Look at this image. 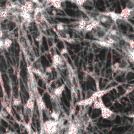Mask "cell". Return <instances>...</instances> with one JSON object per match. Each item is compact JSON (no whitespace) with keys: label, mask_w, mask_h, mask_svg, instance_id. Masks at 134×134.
Instances as JSON below:
<instances>
[{"label":"cell","mask_w":134,"mask_h":134,"mask_svg":"<svg viewBox=\"0 0 134 134\" xmlns=\"http://www.w3.org/2000/svg\"><path fill=\"white\" fill-rule=\"evenodd\" d=\"M4 134H5V133H4Z\"/></svg>","instance_id":"cell-33"},{"label":"cell","mask_w":134,"mask_h":134,"mask_svg":"<svg viewBox=\"0 0 134 134\" xmlns=\"http://www.w3.org/2000/svg\"><path fill=\"white\" fill-rule=\"evenodd\" d=\"M37 105L38 106V108L42 111L47 110L45 103L43 101V98H42L41 96H39L38 97L37 99Z\"/></svg>","instance_id":"cell-8"},{"label":"cell","mask_w":134,"mask_h":134,"mask_svg":"<svg viewBox=\"0 0 134 134\" xmlns=\"http://www.w3.org/2000/svg\"><path fill=\"white\" fill-rule=\"evenodd\" d=\"M21 104V100L19 98H15L13 99V105H14L15 106H18Z\"/></svg>","instance_id":"cell-18"},{"label":"cell","mask_w":134,"mask_h":134,"mask_svg":"<svg viewBox=\"0 0 134 134\" xmlns=\"http://www.w3.org/2000/svg\"><path fill=\"white\" fill-rule=\"evenodd\" d=\"M129 45H130V49H131V50H133V44H134L133 40H130V41H129Z\"/></svg>","instance_id":"cell-26"},{"label":"cell","mask_w":134,"mask_h":134,"mask_svg":"<svg viewBox=\"0 0 134 134\" xmlns=\"http://www.w3.org/2000/svg\"><path fill=\"white\" fill-rule=\"evenodd\" d=\"M46 73H51L52 71V66H49L47 67L45 70Z\"/></svg>","instance_id":"cell-22"},{"label":"cell","mask_w":134,"mask_h":134,"mask_svg":"<svg viewBox=\"0 0 134 134\" xmlns=\"http://www.w3.org/2000/svg\"><path fill=\"white\" fill-rule=\"evenodd\" d=\"M24 5H25L30 10H32L34 11V4L33 3L30 1V0H28V1H26L25 2Z\"/></svg>","instance_id":"cell-15"},{"label":"cell","mask_w":134,"mask_h":134,"mask_svg":"<svg viewBox=\"0 0 134 134\" xmlns=\"http://www.w3.org/2000/svg\"><path fill=\"white\" fill-rule=\"evenodd\" d=\"M97 97H98L97 92H95V93H94V94L91 97L87 99H84V100H81V101L78 102L77 104V105H82L84 106L91 105L94 102V101L96 98H97Z\"/></svg>","instance_id":"cell-2"},{"label":"cell","mask_w":134,"mask_h":134,"mask_svg":"<svg viewBox=\"0 0 134 134\" xmlns=\"http://www.w3.org/2000/svg\"><path fill=\"white\" fill-rule=\"evenodd\" d=\"M62 1L64 0H52L51 4L56 9L61 10V4Z\"/></svg>","instance_id":"cell-11"},{"label":"cell","mask_w":134,"mask_h":134,"mask_svg":"<svg viewBox=\"0 0 134 134\" xmlns=\"http://www.w3.org/2000/svg\"><path fill=\"white\" fill-rule=\"evenodd\" d=\"M4 49L8 50L10 48L12 44V41L9 37H5L3 38Z\"/></svg>","instance_id":"cell-9"},{"label":"cell","mask_w":134,"mask_h":134,"mask_svg":"<svg viewBox=\"0 0 134 134\" xmlns=\"http://www.w3.org/2000/svg\"><path fill=\"white\" fill-rule=\"evenodd\" d=\"M36 41L37 42H40V41H41V40H42V37H41V36H38L36 38Z\"/></svg>","instance_id":"cell-29"},{"label":"cell","mask_w":134,"mask_h":134,"mask_svg":"<svg viewBox=\"0 0 134 134\" xmlns=\"http://www.w3.org/2000/svg\"><path fill=\"white\" fill-rule=\"evenodd\" d=\"M134 15L133 8H126L120 13V16L124 19H128L132 18Z\"/></svg>","instance_id":"cell-3"},{"label":"cell","mask_w":134,"mask_h":134,"mask_svg":"<svg viewBox=\"0 0 134 134\" xmlns=\"http://www.w3.org/2000/svg\"><path fill=\"white\" fill-rule=\"evenodd\" d=\"M62 57L59 56L58 54H55L53 55L52 58L53 60V65L54 66H58L60 61L61 60Z\"/></svg>","instance_id":"cell-10"},{"label":"cell","mask_w":134,"mask_h":134,"mask_svg":"<svg viewBox=\"0 0 134 134\" xmlns=\"http://www.w3.org/2000/svg\"><path fill=\"white\" fill-rule=\"evenodd\" d=\"M0 114L1 115V116L2 117H7L9 115V113L8 112L6 111V110H2L0 112Z\"/></svg>","instance_id":"cell-21"},{"label":"cell","mask_w":134,"mask_h":134,"mask_svg":"<svg viewBox=\"0 0 134 134\" xmlns=\"http://www.w3.org/2000/svg\"><path fill=\"white\" fill-rule=\"evenodd\" d=\"M87 24H88V22L85 21V20H81V21H80L79 23V25L77 28V30L80 31L83 30Z\"/></svg>","instance_id":"cell-13"},{"label":"cell","mask_w":134,"mask_h":134,"mask_svg":"<svg viewBox=\"0 0 134 134\" xmlns=\"http://www.w3.org/2000/svg\"><path fill=\"white\" fill-rule=\"evenodd\" d=\"M98 21H99L100 24L102 23L106 25H109L111 23L112 20L109 16L102 14L99 15L98 17Z\"/></svg>","instance_id":"cell-4"},{"label":"cell","mask_w":134,"mask_h":134,"mask_svg":"<svg viewBox=\"0 0 134 134\" xmlns=\"http://www.w3.org/2000/svg\"><path fill=\"white\" fill-rule=\"evenodd\" d=\"M34 98L32 96H30V98L27 101L25 107L32 112L34 108Z\"/></svg>","instance_id":"cell-7"},{"label":"cell","mask_w":134,"mask_h":134,"mask_svg":"<svg viewBox=\"0 0 134 134\" xmlns=\"http://www.w3.org/2000/svg\"><path fill=\"white\" fill-rule=\"evenodd\" d=\"M97 98L100 105V109L101 110V115L103 118L110 120V121H113V120H115L117 117L116 114L104 105L102 96H98Z\"/></svg>","instance_id":"cell-1"},{"label":"cell","mask_w":134,"mask_h":134,"mask_svg":"<svg viewBox=\"0 0 134 134\" xmlns=\"http://www.w3.org/2000/svg\"><path fill=\"white\" fill-rule=\"evenodd\" d=\"M90 134H94V133H90Z\"/></svg>","instance_id":"cell-32"},{"label":"cell","mask_w":134,"mask_h":134,"mask_svg":"<svg viewBox=\"0 0 134 134\" xmlns=\"http://www.w3.org/2000/svg\"><path fill=\"white\" fill-rule=\"evenodd\" d=\"M3 38L0 39V50H4V42Z\"/></svg>","instance_id":"cell-24"},{"label":"cell","mask_w":134,"mask_h":134,"mask_svg":"<svg viewBox=\"0 0 134 134\" xmlns=\"http://www.w3.org/2000/svg\"><path fill=\"white\" fill-rule=\"evenodd\" d=\"M94 4V2H93V0H85L84 5L85 6H93Z\"/></svg>","instance_id":"cell-20"},{"label":"cell","mask_w":134,"mask_h":134,"mask_svg":"<svg viewBox=\"0 0 134 134\" xmlns=\"http://www.w3.org/2000/svg\"><path fill=\"white\" fill-rule=\"evenodd\" d=\"M65 89V85L62 84L60 85L58 88H56L53 90V95H54L57 98H60L62 96V94L63 91Z\"/></svg>","instance_id":"cell-5"},{"label":"cell","mask_w":134,"mask_h":134,"mask_svg":"<svg viewBox=\"0 0 134 134\" xmlns=\"http://www.w3.org/2000/svg\"><path fill=\"white\" fill-rule=\"evenodd\" d=\"M93 29V27L92 25H91V23L90 24H87V25L85 26L84 30L85 31H91Z\"/></svg>","instance_id":"cell-19"},{"label":"cell","mask_w":134,"mask_h":134,"mask_svg":"<svg viewBox=\"0 0 134 134\" xmlns=\"http://www.w3.org/2000/svg\"><path fill=\"white\" fill-rule=\"evenodd\" d=\"M56 28H57V30L60 33H63L64 32H66L65 31L66 27L61 23L58 24L56 27Z\"/></svg>","instance_id":"cell-14"},{"label":"cell","mask_w":134,"mask_h":134,"mask_svg":"<svg viewBox=\"0 0 134 134\" xmlns=\"http://www.w3.org/2000/svg\"><path fill=\"white\" fill-rule=\"evenodd\" d=\"M96 45L99 48H110L112 47V45L107 43L104 41H94Z\"/></svg>","instance_id":"cell-6"},{"label":"cell","mask_w":134,"mask_h":134,"mask_svg":"<svg viewBox=\"0 0 134 134\" xmlns=\"http://www.w3.org/2000/svg\"><path fill=\"white\" fill-rule=\"evenodd\" d=\"M25 1H28V0H25Z\"/></svg>","instance_id":"cell-31"},{"label":"cell","mask_w":134,"mask_h":134,"mask_svg":"<svg viewBox=\"0 0 134 134\" xmlns=\"http://www.w3.org/2000/svg\"><path fill=\"white\" fill-rule=\"evenodd\" d=\"M52 1V0H46V4H51Z\"/></svg>","instance_id":"cell-30"},{"label":"cell","mask_w":134,"mask_h":134,"mask_svg":"<svg viewBox=\"0 0 134 134\" xmlns=\"http://www.w3.org/2000/svg\"><path fill=\"white\" fill-rule=\"evenodd\" d=\"M95 93L94 91H93V90L89 89L88 90H87L86 92H85V99L89 98L91 97L93 94L94 93Z\"/></svg>","instance_id":"cell-16"},{"label":"cell","mask_w":134,"mask_h":134,"mask_svg":"<svg viewBox=\"0 0 134 134\" xmlns=\"http://www.w3.org/2000/svg\"><path fill=\"white\" fill-rule=\"evenodd\" d=\"M62 39L63 41L66 42L67 43H68L69 44H73V45H75V44H78L79 43V40L77 38H62Z\"/></svg>","instance_id":"cell-12"},{"label":"cell","mask_w":134,"mask_h":134,"mask_svg":"<svg viewBox=\"0 0 134 134\" xmlns=\"http://www.w3.org/2000/svg\"><path fill=\"white\" fill-rule=\"evenodd\" d=\"M93 106L95 109H100V105L98 98H96L93 102Z\"/></svg>","instance_id":"cell-17"},{"label":"cell","mask_w":134,"mask_h":134,"mask_svg":"<svg viewBox=\"0 0 134 134\" xmlns=\"http://www.w3.org/2000/svg\"><path fill=\"white\" fill-rule=\"evenodd\" d=\"M129 56H130V59L131 60V62H133V50H132L130 52Z\"/></svg>","instance_id":"cell-27"},{"label":"cell","mask_w":134,"mask_h":134,"mask_svg":"<svg viewBox=\"0 0 134 134\" xmlns=\"http://www.w3.org/2000/svg\"><path fill=\"white\" fill-rule=\"evenodd\" d=\"M133 86H129L128 88L127 89L125 94H128V93H130L131 92H132L133 91Z\"/></svg>","instance_id":"cell-23"},{"label":"cell","mask_w":134,"mask_h":134,"mask_svg":"<svg viewBox=\"0 0 134 134\" xmlns=\"http://www.w3.org/2000/svg\"><path fill=\"white\" fill-rule=\"evenodd\" d=\"M68 52V50H67V49L66 48H63L61 51H60V53H61V55H64L65 54H66V53Z\"/></svg>","instance_id":"cell-25"},{"label":"cell","mask_w":134,"mask_h":134,"mask_svg":"<svg viewBox=\"0 0 134 134\" xmlns=\"http://www.w3.org/2000/svg\"><path fill=\"white\" fill-rule=\"evenodd\" d=\"M4 34L3 31L2 29H0V39H1L3 38H5V37H4Z\"/></svg>","instance_id":"cell-28"}]
</instances>
